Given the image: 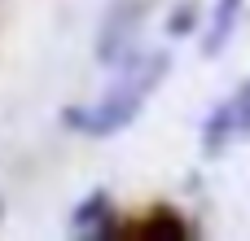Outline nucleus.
I'll return each instance as SVG.
<instances>
[{"label": "nucleus", "mask_w": 250, "mask_h": 241, "mask_svg": "<svg viewBox=\"0 0 250 241\" xmlns=\"http://www.w3.org/2000/svg\"><path fill=\"white\" fill-rule=\"evenodd\" d=\"M141 233H145V237H154V233H163V237H180V233H185V224H180L176 215H158V220L141 224Z\"/></svg>", "instance_id": "0eeeda50"}, {"label": "nucleus", "mask_w": 250, "mask_h": 241, "mask_svg": "<svg viewBox=\"0 0 250 241\" xmlns=\"http://www.w3.org/2000/svg\"><path fill=\"white\" fill-rule=\"evenodd\" d=\"M193 22H198V4H180V9L167 18V31H171V35H189Z\"/></svg>", "instance_id": "423d86ee"}, {"label": "nucleus", "mask_w": 250, "mask_h": 241, "mask_svg": "<svg viewBox=\"0 0 250 241\" xmlns=\"http://www.w3.org/2000/svg\"><path fill=\"white\" fill-rule=\"evenodd\" d=\"M242 4H246V0H215L211 26H207V35H202V57H220V53L229 48V40H233V31H237V18H242Z\"/></svg>", "instance_id": "7ed1b4c3"}, {"label": "nucleus", "mask_w": 250, "mask_h": 241, "mask_svg": "<svg viewBox=\"0 0 250 241\" xmlns=\"http://www.w3.org/2000/svg\"><path fill=\"white\" fill-rule=\"evenodd\" d=\"M229 141H242V119H237L233 97L224 105H215V114L202 123V154H220Z\"/></svg>", "instance_id": "20e7f679"}, {"label": "nucleus", "mask_w": 250, "mask_h": 241, "mask_svg": "<svg viewBox=\"0 0 250 241\" xmlns=\"http://www.w3.org/2000/svg\"><path fill=\"white\" fill-rule=\"evenodd\" d=\"M105 215H110V193H101V189H97V193H88V198L79 202V211L70 215V224H75V228H83V233L101 224V233H105Z\"/></svg>", "instance_id": "39448f33"}, {"label": "nucleus", "mask_w": 250, "mask_h": 241, "mask_svg": "<svg viewBox=\"0 0 250 241\" xmlns=\"http://www.w3.org/2000/svg\"><path fill=\"white\" fill-rule=\"evenodd\" d=\"M123 66H127V70H123V79H119V83H114L97 105H70V110H62V123H66L70 132L92 136V141L123 132V127L141 114L145 97L167 79L171 57H167V53H149L145 61H132V57H127Z\"/></svg>", "instance_id": "f257e3e1"}, {"label": "nucleus", "mask_w": 250, "mask_h": 241, "mask_svg": "<svg viewBox=\"0 0 250 241\" xmlns=\"http://www.w3.org/2000/svg\"><path fill=\"white\" fill-rule=\"evenodd\" d=\"M145 4H149V0H119V4L101 18V35H97V61H101V66H123V61L132 57V44H136Z\"/></svg>", "instance_id": "f03ea898"}]
</instances>
